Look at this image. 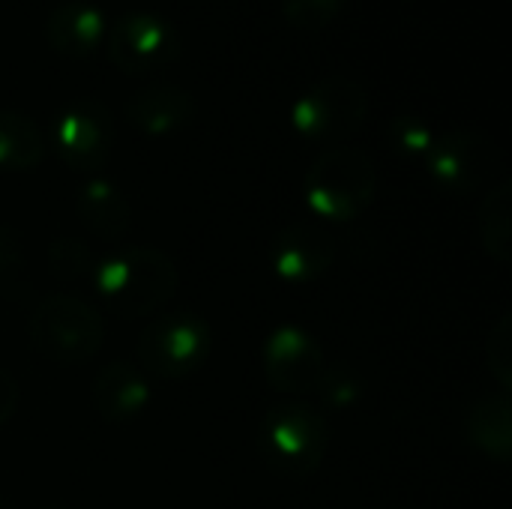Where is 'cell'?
<instances>
[{"label": "cell", "mask_w": 512, "mask_h": 509, "mask_svg": "<svg viewBox=\"0 0 512 509\" xmlns=\"http://www.w3.org/2000/svg\"><path fill=\"white\" fill-rule=\"evenodd\" d=\"M96 291L105 303L126 315L144 318L159 312L177 291V264L156 246H123L93 270Z\"/></svg>", "instance_id": "6da1fadb"}, {"label": "cell", "mask_w": 512, "mask_h": 509, "mask_svg": "<svg viewBox=\"0 0 512 509\" xmlns=\"http://www.w3.org/2000/svg\"><path fill=\"white\" fill-rule=\"evenodd\" d=\"M378 192V165L372 153L354 144L327 147L303 177V198L318 219L351 222L363 216Z\"/></svg>", "instance_id": "7a4b0ae2"}, {"label": "cell", "mask_w": 512, "mask_h": 509, "mask_svg": "<svg viewBox=\"0 0 512 509\" xmlns=\"http://www.w3.org/2000/svg\"><path fill=\"white\" fill-rule=\"evenodd\" d=\"M33 348L57 366L90 363L105 342V321L96 306L75 294H48L30 315Z\"/></svg>", "instance_id": "3957f363"}, {"label": "cell", "mask_w": 512, "mask_h": 509, "mask_svg": "<svg viewBox=\"0 0 512 509\" xmlns=\"http://www.w3.org/2000/svg\"><path fill=\"white\" fill-rule=\"evenodd\" d=\"M330 444L327 417L309 402H285L267 411L261 423V450L270 468L288 480L312 477Z\"/></svg>", "instance_id": "277c9868"}, {"label": "cell", "mask_w": 512, "mask_h": 509, "mask_svg": "<svg viewBox=\"0 0 512 509\" xmlns=\"http://www.w3.org/2000/svg\"><path fill=\"white\" fill-rule=\"evenodd\" d=\"M369 117V90L351 75H327L315 81L291 108V126L303 141L336 147L348 144L351 135Z\"/></svg>", "instance_id": "5b68a950"}, {"label": "cell", "mask_w": 512, "mask_h": 509, "mask_svg": "<svg viewBox=\"0 0 512 509\" xmlns=\"http://www.w3.org/2000/svg\"><path fill=\"white\" fill-rule=\"evenodd\" d=\"M210 345L213 336L204 318L192 312H174L153 318L141 330L135 342V357L144 372L162 381H177L204 366Z\"/></svg>", "instance_id": "8992f818"}, {"label": "cell", "mask_w": 512, "mask_h": 509, "mask_svg": "<svg viewBox=\"0 0 512 509\" xmlns=\"http://www.w3.org/2000/svg\"><path fill=\"white\" fill-rule=\"evenodd\" d=\"M423 162L429 177L453 195H471L492 186L504 171V153L495 138L471 126L438 135Z\"/></svg>", "instance_id": "52a82bcc"}, {"label": "cell", "mask_w": 512, "mask_h": 509, "mask_svg": "<svg viewBox=\"0 0 512 509\" xmlns=\"http://www.w3.org/2000/svg\"><path fill=\"white\" fill-rule=\"evenodd\" d=\"M108 60L126 75H150L168 66L180 51L177 27L159 12H126L105 33Z\"/></svg>", "instance_id": "ba28073f"}, {"label": "cell", "mask_w": 512, "mask_h": 509, "mask_svg": "<svg viewBox=\"0 0 512 509\" xmlns=\"http://www.w3.org/2000/svg\"><path fill=\"white\" fill-rule=\"evenodd\" d=\"M261 360L270 387L294 396L318 393V384L327 372V354L321 342L294 324H282L267 336Z\"/></svg>", "instance_id": "9c48e42d"}, {"label": "cell", "mask_w": 512, "mask_h": 509, "mask_svg": "<svg viewBox=\"0 0 512 509\" xmlns=\"http://www.w3.org/2000/svg\"><path fill=\"white\" fill-rule=\"evenodd\" d=\"M114 144V123L102 102L78 99L54 120V147L72 171H99Z\"/></svg>", "instance_id": "30bf717a"}, {"label": "cell", "mask_w": 512, "mask_h": 509, "mask_svg": "<svg viewBox=\"0 0 512 509\" xmlns=\"http://www.w3.org/2000/svg\"><path fill=\"white\" fill-rule=\"evenodd\" d=\"M336 261V237L318 222H294L282 228L270 249V264L282 282L306 285L321 279Z\"/></svg>", "instance_id": "8fae6325"}, {"label": "cell", "mask_w": 512, "mask_h": 509, "mask_svg": "<svg viewBox=\"0 0 512 509\" xmlns=\"http://www.w3.org/2000/svg\"><path fill=\"white\" fill-rule=\"evenodd\" d=\"M195 114V96L177 84H153L141 87L138 93L129 96L126 102V117L129 123L153 138L171 135L183 129Z\"/></svg>", "instance_id": "7c38bea8"}, {"label": "cell", "mask_w": 512, "mask_h": 509, "mask_svg": "<svg viewBox=\"0 0 512 509\" xmlns=\"http://www.w3.org/2000/svg\"><path fill=\"white\" fill-rule=\"evenodd\" d=\"M108 21L105 12L84 0H69L51 9L45 21V39L48 45L63 57H87L105 42Z\"/></svg>", "instance_id": "4fadbf2b"}, {"label": "cell", "mask_w": 512, "mask_h": 509, "mask_svg": "<svg viewBox=\"0 0 512 509\" xmlns=\"http://www.w3.org/2000/svg\"><path fill=\"white\" fill-rule=\"evenodd\" d=\"M150 405V384L129 363H108L93 381V408L108 423H129Z\"/></svg>", "instance_id": "5bb4252c"}, {"label": "cell", "mask_w": 512, "mask_h": 509, "mask_svg": "<svg viewBox=\"0 0 512 509\" xmlns=\"http://www.w3.org/2000/svg\"><path fill=\"white\" fill-rule=\"evenodd\" d=\"M78 216L99 240H123L132 228V207L120 186L105 177H90L78 189Z\"/></svg>", "instance_id": "9a60e30c"}, {"label": "cell", "mask_w": 512, "mask_h": 509, "mask_svg": "<svg viewBox=\"0 0 512 509\" xmlns=\"http://www.w3.org/2000/svg\"><path fill=\"white\" fill-rule=\"evenodd\" d=\"M465 438L495 462H510L512 456V402L510 393L483 396L471 405L465 417Z\"/></svg>", "instance_id": "2e32d148"}, {"label": "cell", "mask_w": 512, "mask_h": 509, "mask_svg": "<svg viewBox=\"0 0 512 509\" xmlns=\"http://www.w3.org/2000/svg\"><path fill=\"white\" fill-rule=\"evenodd\" d=\"M477 234L486 255L507 267L512 261V183L507 177L489 186L477 210Z\"/></svg>", "instance_id": "e0dca14e"}, {"label": "cell", "mask_w": 512, "mask_h": 509, "mask_svg": "<svg viewBox=\"0 0 512 509\" xmlns=\"http://www.w3.org/2000/svg\"><path fill=\"white\" fill-rule=\"evenodd\" d=\"M45 156L42 129L21 111L0 108V171H30Z\"/></svg>", "instance_id": "ac0fdd59"}, {"label": "cell", "mask_w": 512, "mask_h": 509, "mask_svg": "<svg viewBox=\"0 0 512 509\" xmlns=\"http://www.w3.org/2000/svg\"><path fill=\"white\" fill-rule=\"evenodd\" d=\"M45 264L51 270V276L63 279V282H78V279H87L93 276L96 270V255L93 249L78 240V237H60L48 246L45 252Z\"/></svg>", "instance_id": "d6986e66"}, {"label": "cell", "mask_w": 512, "mask_h": 509, "mask_svg": "<svg viewBox=\"0 0 512 509\" xmlns=\"http://www.w3.org/2000/svg\"><path fill=\"white\" fill-rule=\"evenodd\" d=\"M486 366L501 393L512 390V318L501 315L486 336Z\"/></svg>", "instance_id": "ffe728a7"}, {"label": "cell", "mask_w": 512, "mask_h": 509, "mask_svg": "<svg viewBox=\"0 0 512 509\" xmlns=\"http://www.w3.org/2000/svg\"><path fill=\"white\" fill-rule=\"evenodd\" d=\"M435 138H438V132L417 114H399L390 123V141L408 159H426Z\"/></svg>", "instance_id": "44dd1931"}, {"label": "cell", "mask_w": 512, "mask_h": 509, "mask_svg": "<svg viewBox=\"0 0 512 509\" xmlns=\"http://www.w3.org/2000/svg\"><path fill=\"white\" fill-rule=\"evenodd\" d=\"M24 288V246L12 225L0 222V297H18Z\"/></svg>", "instance_id": "7402d4cb"}, {"label": "cell", "mask_w": 512, "mask_h": 509, "mask_svg": "<svg viewBox=\"0 0 512 509\" xmlns=\"http://www.w3.org/2000/svg\"><path fill=\"white\" fill-rule=\"evenodd\" d=\"M345 0H282V15L297 30H321L336 21Z\"/></svg>", "instance_id": "603a6c76"}, {"label": "cell", "mask_w": 512, "mask_h": 509, "mask_svg": "<svg viewBox=\"0 0 512 509\" xmlns=\"http://www.w3.org/2000/svg\"><path fill=\"white\" fill-rule=\"evenodd\" d=\"M318 393H321V399L330 408H342L345 411V408H354L360 402L363 384H360V378L351 369H330L327 366V372H324V378L318 384Z\"/></svg>", "instance_id": "cb8c5ba5"}, {"label": "cell", "mask_w": 512, "mask_h": 509, "mask_svg": "<svg viewBox=\"0 0 512 509\" xmlns=\"http://www.w3.org/2000/svg\"><path fill=\"white\" fill-rule=\"evenodd\" d=\"M18 399H21V390H18V381L12 372H6L0 366V429L12 420V414L18 411Z\"/></svg>", "instance_id": "d4e9b609"}]
</instances>
